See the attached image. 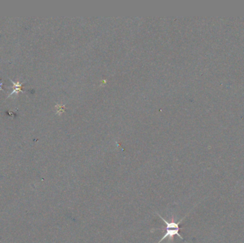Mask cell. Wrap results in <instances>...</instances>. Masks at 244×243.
<instances>
[{"instance_id": "obj_1", "label": "cell", "mask_w": 244, "mask_h": 243, "mask_svg": "<svg viewBox=\"0 0 244 243\" xmlns=\"http://www.w3.org/2000/svg\"><path fill=\"white\" fill-rule=\"evenodd\" d=\"M157 215H158V216L161 218V220H162L163 223L166 224L165 235H163V237H161V239L159 240L158 243H161V242H162V240H165L166 238H168L169 240H172L175 235H177L178 237H180L181 240H184V237H183L179 233V231L181 230L179 225H180V223L183 221V220H184L185 218H184L182 220H181L179 222H178V223H176V222H173V221L168 222V221L164 219L163 218H162V217H161L159 214L157 213Z\"/></svg>"}, {"instance_id": "obj_2", "label": "cell", "mask_w": 244, "mask_h": 243, "mask_svg": "<svg viewBox=\"0 0 244 243\" xmlns=\"http://www.w3.org/2000/svg\"><path fill=\"white\" fill-rule=\"evenodd\" d=\"M10 81H11V82L13 83L14 88H15V89H14V91H13L12 92H11L10 93H9V95L8 96V97H9L11 95H12L13 93H18L19 92H23V91L22 90V83H20V82H19V81H17V82H15V81H11V80H10Z\"/></svg>"}, {"instance_id": "obj_3", "label": "cell", "mask_w": 244, "mask_h": 243, "mask_svg": "<svg viewBox=\"0 0 244 243\" xmlns=\"http://www.w3.org/2000/svg\"><path fill=\"white\" fill-rule=\"evenodd\" d=\"M2 85H3V83L0 82V89H2Z\"/></svg>"}]
</instances>
